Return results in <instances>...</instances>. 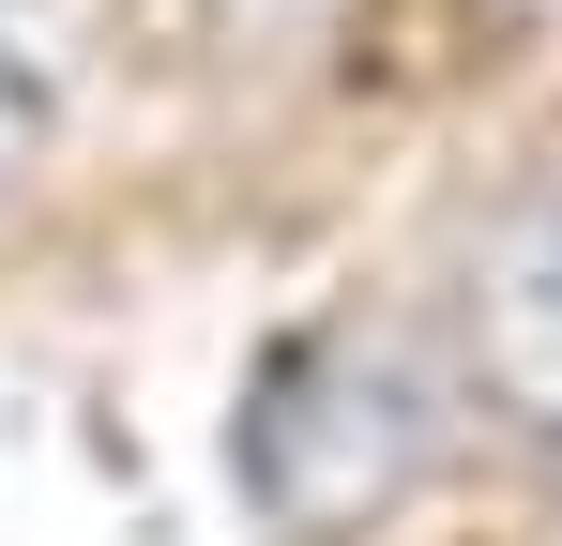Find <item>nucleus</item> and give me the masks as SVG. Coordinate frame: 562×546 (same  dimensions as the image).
<instances>
[{"label": "nucleus", "instance_id": "2", "mask_svg": "<svg viewBox=\"0 0 562 546\" xmlns=\"http://www.w3.org/2000/svg\"><path fill=\"white\" fill-rule=\"evenodd\" d=\"M471 364H486V395L517 425L562 441V213H532L502 259L471 273Z\"/></svg>", "mask_w": 562, "mask_h": 546}, {"label": "nucleus", "instance_id": "3", "mask_svg": "<svg viewBox=\"0 0 562 546\" xmlns=\"http://www.w3.org/2000/svg\"><path fill=\"white\" fill-rule=\"evenodd\" d=\"M31 152H46V77L0 46V197H15V168H31Z\"/></svg>", "mask_w": 562, "mask_h": 546}, {"label": "nucleus", "instance_id": "4", "mask_svg": "<svg viewBox=\"0 0 562 546\" xmlns=\"http://www.w3.org/2000/svg\"><path fill=\"white\" fill-rule=\"evenodd\" d=\"M486 15H562V0H486Z\"/></svg>", "mask_w": 562, "mask_h": 546}, {"label": "nucleus", "instance_id": "1", "mask_svg": "<svg viewBox=\"0 0 562 546\" xmlns=\"http://www.w3.org/2000/svg\"><path fill=\"white\" fill-rule=\"evenodd\" d=\"M426 470V364L366 334V319H319V334H289L259 364V395H244V486H259V516L304 546H350L395 516V486Z\"/></svg>", "mask_w": 562, "mask_h": 546}]
</instances>
